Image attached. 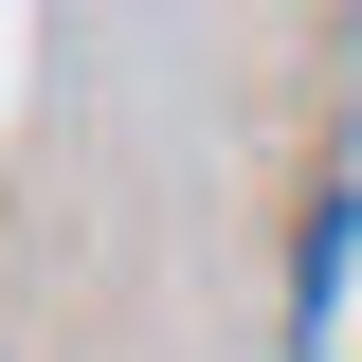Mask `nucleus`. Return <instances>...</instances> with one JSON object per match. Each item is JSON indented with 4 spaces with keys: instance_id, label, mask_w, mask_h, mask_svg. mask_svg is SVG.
<instances>
[{
    "instance_id": "1",
    "label": "nucleus",
    "mask_w": 362,
    "mask_h": 362,
    "mask_svg": "<svg viewBox=\"0 0 362 362\" xmlns=\"http://www.w3.org/2000/svg\"><path fill=\"white\" fill-rule=\"evenodd\" d=\"M344 235H362V199L326 181V199H308V254H290V326H326V290H344Z\"/></svg>"
}]
</instances>
